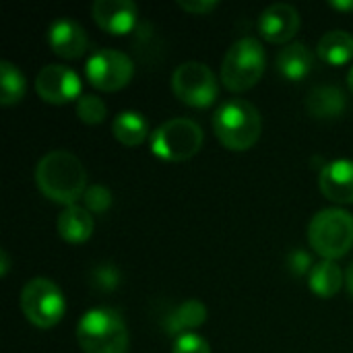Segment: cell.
<instances>
[{
	"mask_svg": "<svg viewBox=\"0 0 353 353\" xmlns=\"http://www.w3.org/2000/svg\"><path fill=\"white\" fill-rule=\"evenodd\" d=\"M35 182L43 196L70 207L87 190V172L77 155L64 149H56L39 159L35 168Z\"/></svg>",
	"mask_w": 353,
	"mask_h": 353,
	"instance_id": "6da1fadb",
	"label": "cell"
},
{
	"mask_svg": "<svg viewBox=\"0 0 353 353\" xmlns=\"http://www.w3.org/2000/svg\"><path fill=\"white\" fill-rule=\"evenodd\" d=\"M213 130L225 149L246 151L259 141L263 132V118L254 103L242 97H234L215 110Z\"/></svg>",
	"mask_w": 353,
	"mask_h": 353,
	"instance_id": "7a4b0ae2",
	"label": "cell"
},
{
	"mask_svg": "<svg viewBox=\"0 0 353 353\" xmlns=\"http://www.w3.org/2000/svg\"><path fill=\"white\" fill-rule=\"evenodd\" d=\"M77 341L85 353H126L128 331L112 308H91L77 325Z\"/></svg>",
	"mask_w": 353,
	"mask_h": 353,
	"instance_id": "3957f363",
	"label": "cell"
},
{
	"mask_svg": "<svg viewBox=\"0 0 353 353\" xmlns=\"http://www.w3.org/2000/svg\"><path fill=\"white\" fill-rule=\"evenodd\" d=\"M308 242L327 261L345 256L353 248V215L345 209H323L308 225Z\"/></svg>",
	"mask_w": 353,
	"mask_h": 353,
	"instance_id": "277c9868",
	"label": "cell"
},
{
	"mask_svg": "<svg viewBox=\"0 0 353 353\" xmlns=\"http://www.w3.org/2000/svg\"><path fill=\"white\" fill-rule=\"evenodd\" d=\"M267 56L263 43L254 37L234 41L221 64V83L225 89L242 93L252 89L265 72Z\"/></svg>",
	"mask_w": 353,
	"mask_h": 353,
	"instance_id": "5b68a950",
	"label": "cell"
},
{
	"mask_svg": "<svg viewBox=\"0 0 353 353\" xmlns=\"http://www.w3.org/2000/svg\"><path fill=\"white\" fill-rule=\"evenodd\" d=\"M203 147V128L190 118H172L151 134V151L165 161H186Z\"/></svg>",
	"mask_w": 353,
	"mask_h": 353,
	"instance_id": "8992f818",
	"label": "cell"
},
{
	"mask_svg": "<svg viewBox=\"0 0 353 353\" xmlns=\"http://www.w3.org/2000/svg\"><path fill=\"white\" fill-rule=\"evenodd\" d=\"M21 308L25 319L33 327L52 329L62 321L66 312V300L62 290L54 281L46 277H35L27 281L21 292Z\"/></svg>",
	"mask_w": 353,
	"mask_h": 353,
	"instance_id": "52a82bcc",
	"label": "cell"
},
{
	"mask_svg": "<svg viewBox=\"0 0 353 353\" xmlns=\"http://www.w3.org/2000/svg\"><path fill=\"white\" fill-rule=\"evenodd\" d=\"M172 89L176 97L190 108H207L215 101L219 87L213 70L196 60L182 62L172 74Z\"/></svg>",
	"mask_w": 353,
	"mask_h": 353,
	"instance_id": "ba28073f",
	"label": "cell"
},
{
	"mask_svg": "<svg viewBox=\"0 0 353 353\" xmlns=\"http://www.w3.org/2000/svg\"><path fill=\"white\" fill-rule=\"evenodd\" d=\"M85 74L99 91H118L126 87L134 74L132 60L114 48H101L87 58Z\"/></svg>",
	"mask_w": 353,
	"mask_h": 353,
	"instance_id": "9c48e42d",
	"label": "cell"
},
{
	"mask_svg": "<svg viewBox=\"0 0 353 353\" xmlns=\"http://www.w3.org/2000/svg\"><path fill=\"white\" fill-rule=\"evenodd\" d=\"M35 91L46 103L62 105L81 97V79L68 66L48 64L37 72Z\"/></svg>",
	"mask_w": 353,
	"mask_h": 353,
	"instance_id": "30bf717a",
	"label": "cell"
},
{
	"mask_svg": "<svg viewBox=\"0 0 353 353\" xmlns=\"http://www.w3.org/2000/svg\"><path fill=\"white\" fill-rule=\"evenodd\" d=\"M300 29V12L288 2L267 6L259 17V31L271 43H288Z\"/></svg>",
	"mask_w": 353,
	"mask_h": 353,
	"instance_id": "8fae6325",
	"label": "cell"
},
{
	"mask_svg": "<svg viewBox=\"0 0 353 353\" xmlns=\"http://www.w3.org/2000/svg\"><path fill=\"white\" fill-rule=\"evenodd\" d=\"M48 43L60 58L74 60L87 52L89 39L81 23L70 17H60L48 27Z\"/></svg>",
	"mask_w": 353,
	"mask_h": 353,
	"instance_id": "7c38bea8",
	"label": "cell"
},
{
	"mask_svg": "<svg viewBox=\"0 0 353 353\" xmlns=\"http://www.w3.org/2000/svg\"><path fill=\"white\" fill-rule=\"evenodd\" d=\"M319 186L329 201L353 205V159H335L327 163L321 170Z\"/></svg>",
	"mask_w": 353,
	"mask_h": 353,
	"instance_id": "4fadbf2b",
	"label": "cell"
},
{
	"mask_svg": "<svg viewBox=\"0 0 353 353\" xmlns=\"http://www.w3.org/2000/svg\"><path fill=\"white\" fill-rule=\"evenodd\" d=\"M91 10L95 23L112 35H126L139 14L137 4L130 0H95Z\"/></svg>",
	"mask_w": 353,
	"mask_h": 353,
	"instance_id": "5bb4252c",
	"label": "cell"
},
{
	"mask_svg": "<svg viewBox=\"0 0 353 353\" xmlns=\"http://www.w3.org/2000/svg\"><path fill=\"white\" fill-rule=\"evenodd\" d=\"M345 93L337 85H316L306 97L308 114L316 120H335L345 112Z\"/></svg>",
	"mask_w": 353,
	"mask_h": 353,
	"instance_id": "9a60e30c",
	"label": "cell"
},
{
	"mask_svg": "<svg viewBox=\"0 0 353 353\" xmlns=\"http://www.w3.org/2000/svg\"><path fill=\"white\" fill-rule=\"evenodd\" d=\"M93 228H95L93 215L85 207H79V205L64 207V211L58 217V234L62 240L70 244L87 242L93 234Z\"/></svg>",
	"mask_w": 353,
	"mask_h": 353,
	"instance_id": "2e32d148",
	"label": "cell"
},
{
	"mask_svg": "<svg viewBox=\"0 0 353 353\" xmlns=\"http://www.w3.org/2000/svg\"><path fill=\"white\" fill-rule=\"evenodd\" d=\"M345 283V273L335 261H319L312 265L308 273V288L314 292L319 298H333L339 294V290Z\"/></svg>",
	"mask_w": 353,
	"mask_h": 353,
	"instance_id": "e0dca14e",
	"label": "cell"
},
{
	"mask_svg": "<svg viewBox=\"0 0 353 353\" xmlns=\"http://www.w3.org/2000/svg\"><path fill=\"white\" fill-rule=\"evenodd\" d=\"M312 62L314 56L302 41H294L277 54V70L288 81H302L312 70Z\"/></svg>",
	"mask_w": 353,
	"mask_h": 353,
	"instance_id": "ac0fdd59",
	"label": "cell"
},
{
	"mask_svg": "<svg viewBox=\"0 0 353 353\" xmlns=\"http://www.w3.org/2000/svg\"><path fill=\"white\" fill-rule=\"evenodd\" d=\"M112 132L116 141H120L126 147H139L149 137V122L141 112L124 110L120 112L112 122Z\"/></svg>",
	"mask_w": 353,
	"mask_h": 353,
	"instance_id": "d6986e66",
	"label": "cell"
},
{
	"mask_svg": "<svg viewBox=\"0 0 353 353\" xmlns=\"http://www.w3.org/2000/svg\"><path fill=\"white\" fill-rule=\"evenodd\" d=\"M207 321V308L199 300H186L182 306H178L174 312L165 316V331L170 335L182 337L190 333L192 329H199Z\"/></svg>",
	"mask_w": 353,
	"mask_h": 353,
	"instance_id": "ffe728a7",
	"label": "cell"
},
{
	"mask_svg": "<svg viewBox=\"0 0 353 353\" xmlns=\"http://www.w3.org/2000/svg\"><path fill=\"white\" fill-rule=\"evenodd\" d=\"M316 54L333 66H341L353 58V35L350 31H327L316 46Z\"/></svg>",
	"mask_w": 353,
	"mask_h": 353,
	"instance_id": "44dd1931",
	"label": "cell"
},
{
	"mask_svg": "<svg viewBox=\"0 0 353 353\" xmlns=\"http://www.w3.org/2000/svg\"><path fill=\"white\" fill-rule=\"evenodd\" d=\"M27 83L23 72L8 60L0 62V103L14 105L25 97Z\"/></svg>",
	"mask_w": 353,
	"mask_h": 353,
	"instance_id": "7402d4cb",
	"label": "cell"
},
{
	"mask_svg": "<svg viewBox=\"0 0 353 353\" xmlns=\"http://www.w3.org/2000/svg\"><path fill=\"white\" fill-rule=\"evenodd\" d=\"M77 116L81 122L85 124H99L105 120L108 116V105L103 103V99H99L97 95H89V93H83L79 99H77Z\"/></svg>",
	"mask_w": 353,
	"mask_h": 353,
	"instance_id": "603a6c76",
	"label": "cell"
},
{
	"mask_svg": "<svg viewBox=\"0 0 353 353\" xmlns=\"http://www.w3.org/2000/svg\"><path fill=\"white\" fill-rule=\"evenodd\" d=\"M83 201L89 213H105L112 205V192L101 184H93L85 190Z\"/></svg>",
	"mask_w": 353,
	"mask_h": 353,
	"instance_id": "cb8c5ba5",
	"label": "cell"
},
{
	"mask_svg": "<svg viewBox=\"0 0 353 353\" xmlns=\"http://www.w3.org/2000/svg\"><path fill=\"white\" fill-rule=\"evenodd\" d=\"M174 353H211V347H209V343L201 335L186 333V335L176 339Z\"/></svg>",
	"mask_w": 353,
	"mask_h": 353,
	"instance_id": "d4e9b609",
	"label": "cell"
},
{
	"mask_svg": "<svg viewBox=\"0 0 353 353\" xmlns=\"http://www.w3.org/2000/svg\"><path fill=\"white\" fill-rule=\"evenodd\" d=\"M93 281H97L99 290L110 292V290H114V288L118 285V271H116L114 267H110V265L97 267V269H95V277H93Z\"/></svg>",
	"mask_w": 353,
	"mask_h": 353,
	"instance_id": "484cf974",
	"label": "cell"
},
{
	"mask_svg": "<svg viewBox=\"0 0 353 353\" xmlns=\"http://www.w3.org/2000/svg\"><path fill=\"white\" fill-rule=\"evenodd\" d=\"M288 265H290V271L294 275H304V273H310V269H312L310 254L304 250H294L288 259Z\"/></svg>",
	"mask_w": 353,
	"mask_h": 353,
	"instance_id": "4316f807",
	"label": "cell"
},
{
	"mask_svg": "<svg viewBox=\"0 0 353 353\" xmlns=\"http://www.w3.org/2000/svg\"><path fill=\"white\" fill-rule=\"evenodd\" d=\"M178 6L190 14H209L217 8L215 0H178Z\"/></svg>",
	"mask_w": 353,
	"mask_h": 353,
	"instance_id": "83f0119b",
	"label": "cell"
},
{
	"mask_svg": "<svg viewBox=\"0 0 353 353\" xmlns=\"http://www.w3.org/2000/svg\"><path fill=\"white\" fill-rule=\"evenodd\" d=\"M329 6H333L337 10H353V0H331Z\"/></svg>",
	"mask_w": 353,
	"mask_h": 353,
	"instance_id": "f1b7e54d",
	"label": "cell"
},
{
	"mask_svg": "<svg viewBox=\"0 0 353 353\" xmlns=\"http://www.w3.org/2000/svg\"><path fill=\"white\" fill-rule=\"evenodd\" d=\"M8 273V254L6 250H0V275L4 277Z\"/></svg>",
	"mask_w": 353,
	"mask_h": 353,
	"instance_id": "f546056e",
	"label": "cell"
},
{
	"mask_svg": "<svg viewBox=\"0 0 353 353\" xmlns=\"http://www.w3.org/2000/svg\"><path fill=\"white\" fill-rule=\"evenodd\" d=\"M345 283H347V290H350V294L353 296V263L347 267V271H345Z\"/></svg>",
	"mask_w": 353,
	"mask_h": 353,
	"instance_id": "4dcf8cb0",
	"label": "cell"
},
{
	"mask_svg": "<svg viewBox=\"0 0 353 353\" xmlns=\"http://www.w3.org/2000/svg\"><path fill=\"white\" fill-rule=\"evenodd\" d=\"M347 87H350V91L353 93V66L352 70H350V74H347Z\"/></svg>",
	"mask_w": 353,
	"mask_h": 353,
	"instance_id": "1f68e13d",
	"label": "cell"
}]
</instances>
